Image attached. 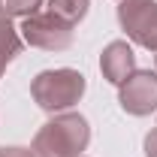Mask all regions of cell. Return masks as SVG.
Wrapping results in <instances>:
<instances>
[{
  "mask_svg": "<svg viewBox=\"0 0 157 157\" xmlns=\"http://www.w3.org/2000/svg\"><path fill=\"white\" fill-rule=\"evenodd\" d=\"M91 142L88 118L78 112H60L45 121L33 136V154L36 157H82Z\"/></svg>",
  "mask_w": 157,
  "mask_h": 157,
  "instance_id": "obj_1",
  "label": "cell"
},
{
  "mask_svg": "<svg viewBox=\"0 0 157 157\" xmlns=\"http://www.w3.org/2000/svg\"><path fill=\"white\" fill-rule=\"evenodd\" d=\"M88 82L78 70L60 67V70H42L30 82V97L42 112H63L70 106H76L85 97Z\"/></svg>",
  "mask_w": 157,
  "mask_h": 157,
  "instance_id": "obj_2",
  "label": "cell"
},
{
  "mask_svg": "<svg viewBox=\"0 0 157 157\" xmlns=\"http://www.w3.org/2000/svg\"><path fill=\"white\" fill-rule=\"evenodd\" d=\"M118 21L130 42L157 52V0H121Z\"/></svg>",
  "mask_w": 157,
  "mask_h": 157,
  "instance_id": "obj_3",
  "label": "cell"
},
{
  "mask_svg": "<svg viewBox=\"0 0 157 157\" xmlns=\"http://www.w3.org/2000/svg\"><path fill=\"white\" fill-rule=\"evenodd\" d=\"M21 39L42 52H67L73 45V27L52 12H36L21 18Z\"/></svg>",
  "mask_w": 157,
  "mask_h": 157,
  "instance_id": "obj_4",
  "label": "cell"
},
{
  "mask_svg": "<svg viewBox=\"0 0 157 157\" xmlns=\"http://www.w3.org/2000/svg\"><path fill=\"white\" fill-rule=\"evenodd\" d=\"M118 103H121V109L127 115H136V118H145L151 112H157V73L136 70L121 85Z\"/></svg>",
  "mask_w": 157,
  "mask_h": 157,
  "instance_id": "obj_5",
  "label": "cell"
},
{
  "mask_svg": "<svg viewBox=\"0 0 157 157\" xmlns=\"http://www.w3.org/2000/svg\"><path fill=\"white\" fill-rule=\"evenodd\" d=\"M100 73L109 85H118V88L133 76L136 73V55H133L130 42H124V39L109 42L100 55Z\"/></svg>",
  "mask_w": 157,
  "mask_h": 157,
  "instance_id": "obj_6",
  "label": "cell"
},
{
  "mask_svg": "<svg viewBox=\"0 0 157 157\" xmlns=\"http://www.w3.org/2000/svg\"><path fill=\"white\" fill-rule=\"evenodd\" d=\"M21 45H24V39H21L18 30L12 27V18L3 21V24H0V76H3V70L15 60V55H21Z\"/></svg>",
  "mask_w": 157,
  "mask_h": 157,
  "instance_id": "obj_7",
  "label": "cell"
},
{
  "mask_svg": "<svg viewBox=\"0 0 157 157\" xmlns=\"http://www.w3.org/2000/svg\"><path fill=\"white\" fill-rule=\"evenodd\" d=\"M88 9H91V0H48V12L67 21L70 27H76L88 15Z\"/></svg>",
  "mask_w": 157,
  "mask_h": 157,
  "instance_id": "obj_8",
  "label": "cell"
},
{
  "mask_svg": "<svg viewBox=\"0 0 157 157\" xmlns=\"http://www.w3.org/2000/svg\"><path fill=\"white\" fill-rule=\"evenodd\" d=\"M9 18H27V15H36L42 0H3Z\"/></svg>",
  "mask_w": 157,
  "mask_h": 157,
  "instance_id": "obj_9",
  "label": "cell"
},
{
  "mask_svg": "<svg viewBox=\"0 0 157 157\" xmlns=\"http://www.w3.org/2000/svg\"><path fill=\"white\" fill-rule=\"evenodd\" d=\"M0 157H36L33 148H21V145H6L0 148Z\"/></svg>",
  "mask_w": 157,
  "mask_h": 157,
  "instance_id": "obj_10",
  "label": "cell"
},
{
  "mask_svg": "<svg viewBox=\"0 0 157 157\" xmlns=\"http://www.w3.org/2000/svg\"><path fill=\"white\" fill-rule=\"evenodd\" d=\"M142 148H145V157H157V127L148 133V136H145Z\"/></svg>",
  "mask_w": 157,
  "mask_h": 157,
  "instance_id": "obj_11",
  "label": "cell"
},
{
  "mask_svg": "<svg viewBox=\"0 0 157 157\" xmlns=\"http://www.w3.org/2000/svg\"><path fill=\"white\" fill-rule=\"evenodd\" d=\"M3 21H9V12H6V6H3V0H0V24Z\"/></svg>",
  "mask_w": 157,
  "mask_h": 157,
  "instance_id": "obj_12",
  "label": "cell"
},
{
  "mask_svg": "<svg viewBox=\"0 0 157 157\" xmlns=\"http://www.w3.org/2000/svg\"><path fill=\"white\" fill-rule=\"evenodd\" d=\"M154 67H157V58H154Z\"/></svg>",
  "mask_w": 157,
  "mask_h": 157,
  "instance_id": "obj_13",
  "label": "cell"
}]
</instances>
